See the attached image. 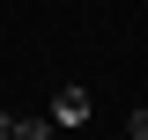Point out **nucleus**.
<instances>
[{
  "mask_svg": "<svg viewBox=\"0 0 148 140\" xmlns=\"http://www.w3.org/2000/svg\"><path fill=\"white\" fill-rule=\"evenodd\" d=\"M22 133V118H15V111H0V140H15Z\"/></svg>",
  "mask_w": 148,
  "mask_h": 140,
  "instance_id": "obj_3",
  "label": "nucleus"
},
{
  "mask_svg": "<svg viewBox=\"0 0 148 140\" xmlns=\"http://www.w3.org/2000/svg\"><path fill=\"white\" fill-rule=\"evenodd\" d=\"M126 133H133V140H148V103H141V111L126 118Z\"/></svg>",
  "mask_w": 148,
  "mask_h": 140,
  "instance_id": "obj_2",
  "label": "nucleus"
},
{
  "mask_svg": "<svg viewBox=\"0 0 148 140\" xmlns=\"http://www.w3.org/2000/svg\"><path fill=\"white\" fill-rule=\"evenodd\" d=\"M74 125H89V88L82 81H67L52 96V133H74Z\"/></svg>",
  "mask_w": 148,
  "mask_h": 140,
  "instance_id": "obj_1",
  "label": "nucleus"
}]
</instances>
